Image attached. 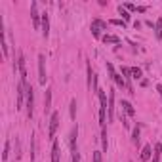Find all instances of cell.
<instances>
[{"label":"cell","mask_w":162,"mask_h":162,"mask_svg":"<svg viewBox=\"0 0 162 162\" xmlns=\"http://www.w3.org/2000/svg\"><path fill=\"white\" fill-rule=\"evenodd\" d=\"M141 130H139V126H133V130H132V143L133 145H139V139H141Z\"/></svg>","instance_id":"9a60e30c"},{"label":"cell","mask_w":162,"mask_h":162,"mask_svg":"<svg viewBox=\"0 0 162 162\" xmlns=\"http://www.w3.org/2000/svg\"><path fill=\"white\" fill-rule=\"evenodd\" d=\"M155 36L158 40H162V17H158L156 23H155Z\"/></svg>","instance_id":"e0dca14e"},{"label":"cell","mask_w":162,"mask_h":162,"mask_svg":"<svg viewBox=\"0 0 162 162\" xmlns=\"http://www.w3.org/2000/svg\"><path fill=\"white\" fill-rule=\"evenodd\" d=\"M34 160V135H31V162Z\"/></svg>","instance_id":"603a6c76"},{"label":"cell","mask_w":162,"mask_h":162,"mask_svg":"<svg viewBox=\"0 0 162 162\" xmlns=\"http://www.w3.org/2000/svg\"><path fill=\"white\" fill-rule=\"evenodd\" d=\"M153 156V149H151V145H145L143 147V151H141V155H139V160L141 162H147L149 158Z\"/></svg>","instance_id":"5bb4252c"},{"label":"cell","mask_w":162,"mask_h":162,"mask_svg":"<svg viewBox=\"0 0 162 162\" xmlns=\"http://www.w3.org/2000/svg\"><path fill=\"white\" fill-rule=\"evenodd\" d=\"M113 25H116V27H126V21H122V19H113Z\"/></svg>","instance_id":"cb8c5ba5"},{"label":"cell","mask_w":162,"mask_h":162,"mask_svg":"<svg viewBox=\"0 0 162 162\" xmlns=\"http://www.w3.org/2000/svg\"><path fill=\"white\" fill-rule=\"evenodd\" d=\"M141 69H137V67H132V78H135V80H139L141 78Z\"/></svg>","instance_id":"7402d4cb"},{"label":"cell","mask_w":162,"mask_h":162,"mask_svg":"<svg viewBox=\"0 0 162 162\" xmlns=\"http://www.w3.org/2000/svg\"><path fill=\"white\" fill-rule=\"evenodd\" d=\"M76 135H78V128L71 130V137H69V143H71V153H76Z\"/></svg>","instance_id":"7c38bea8"},{"label":"cell","mask_w":162,"mask_h":162,"mask_svg":"<svg viewBox=\"0 0 162 162\" xmlns=\"http://www.w3.org/2000/svg\"><path fill=\"white\" fill-rule=\"evenodd\" d=\"M31 17H32V27H34V29H40V27H42V17H40V14H38V4L36 2L31 4Z\"/></svg>","instance_id":"8992f818"},{"label":"cell","mask_w":162,"mask_h":162,"mask_svg":"<svg viewBox=\"0 0 162 162\" xmlns=\"http://www.w3.org/2000/svg\"><path fill=\"white\" fill-rule=\"evenodd\" d=\"M107 95H109V122H113L115 120V92L113 90H109L107 92Z\"/></svg>","instance_id":"ba28073f"},{"label":"cell","mask_w":162,"mask_h":162,"mask_svg":"<svg viewBox=\"0 0 162 162\" xmlns=\"http://www.w3.org/2000/svg\"><path fill=\"white\" fill-rule=\"evenodd\" d=\"M120 107H122V111L126 113L128 116H135V109H133V105L130 103V101H126V99H122V105H120Z\"/></svg>","instance_id":"4fadbf2b"},{"label":"cell","mask_w":162,"mask_h":162,"mask_svg":"<svg viewBox=\"0 0 162 162\" xmlns=\"http://www.w3.org/2000/svg\"><path fill=\"white\" fill-rule=\"evenodd\" d=\"M46 80H48V76H46V57L40 54L38 55V82L42 86H46Z\"/></svg>","instance_id":"277c9868"},{"label":"cell","mask_w":162,"mask_h":162,"mask_svg":"<svg viewBox=\"0 0 162 162\" xmlns=\"http://www.w3.org/2000/svg\"><path fill=\"white\" fill-rule=\"evenodd\" d=\"M94 162H103V160H101V153L99 151L94 153Z\"/></svg>","instance_id":"d4e9b609"},{"label":"cell","mask_w":162,"mask_h":162,"mask_svg":"<svg viewBox=\"0 0 162 162\" xmlns=\"http://www.w3.org/2000/svg\"><path fill=\"white\" fill-rule=\"evenodd\" d=\"M42 36L44 38L50 36V19H48V14H42Z\"/></svg>","instance_id":"8fae6325"},{"label":"cell","mask_w":162,"mask_h":162,"mask_svg":"<svg viewBox=\"0 0 162 162\" xmlns=\"http://www.w3.org/2000/svg\"><path fill=\"white\" fill-rule=\"evenodd\" d=\"M135 11H139V14H145V11H147V8H145V6H137Z\"/></svg>","instance_id":"4316f807"},{"label":"cell","mask_w":162,"mask_h":162,"mask_svg":"<svg viewBox=\"0 0 162 162\" xmlns=\"http://www.w3.org/2000/svg\"><path fill=\"white\" fill-rule=\"evenodd\" d=\"M50 111H52V90L48 88L46 95H44V115H50Z\"/></svg>","instance_id":"30bf717a"},{"label":"cell","mask_w":162,"mask_h":162,"mask_svg":"<svg viewBox=\"0 0 162 162\" xmlns=\"http://www.w3.org/2000/svg\"><path fill=\"white\" fill-rule=\"evenodd\" d=\"M15 156L19 158V139L17 137H15Z\"/></svg>","instance_id":"484cf974"},{"label":"cell","mask_w":162,"mask_h":162,"mask_svg":"<svg viewBox=\"0 0 162 162\" xmlns=\"http://www.w3.org/2000/svg\"><path fill=\"white\" fill-rule=\"evenodd\" d=\"M107 71H109V75H111V78L115 80V84L118 88H124L126 86V80H124V76H120L118 72L115 71V67H113V63H107Z\"/></svg>","instance_id":"5b68a950"},{"label":"cell","mask_w":162,"mask_h":162,"mask_svg":"<svg viewBox=\"0 0 162 162\" xmlns=\"http://www.w3.org/2000/svg\"><path fill=\"white\" fill-rule=\"evenodd\" d=\"M118 14L124 17V21H130V14H128V10L124 6H118Z\"/></svg>","instance_id":"44dd1931"},{"label":"cell","mask_w":162,"mask_h":162,"mask_svg":"<svg viewBox=\"0 0 162 162\" xmlns=\"http://www.w3.org/2000/svg\"><path fill=\"white\" fill-rule=\"evenodd\" d=\"M8 156H10V139H6V143H4V153H2V160H8Z\"/></svg>","instance_id":"ffe728a7"},{"label":"cell","mask_w":162,"mask_h":162,"mask_svg":"<svg viewBox=\"0 0 162 162\" xmlns=\"http://www.w3.org/2000/svg\"><path fill=\"white\" fill-rule=\"evenodd\" d=\"M97 95H99V124L101 128H105V122H107V111H109V95L105 94L103 90L97 92Z\"/></svg>","instance_id":"6da1fadb"},{"label":"cell","mask_w":162,"mask_h":162,"mask_svg":"<svg viewBox=\"0 0 162 162\" xmlns=\"http://www.w3.org/2000/svg\"><path fill=\"white\" fill-rule=\"evenodd\" d=\"M57 126H59V113L54 111L50 115V126H48V135H50V139L54 141L55 139V132H57Z\"/></svg>","instance_id":"3957f363"},{"label":"cell","mask_w":162,"mask_h":162,"mask_svg":"<svg viewBox=\"0 0 162 162\" xmlns=\"http://www.w3.org/2000/svg\"><path fill=\"white\" fill-rule=\"evenodd\" d=\"M72 162H80V156H78V151L72 153Z\"/></svg>","instance_id":"83f0119b"},{"label":"cell","mask_w":162,"mask_h":162,"mask_svg":"<svg viewBox=\"0 0 162 162\" xmlns=\"http://www.w3.org/2000/svg\"><path fill=\"white\" fill-rule=\"evenodd\" d=\"M25 109H27V116H29V118H32V113H34V90H32V86H31V84H27Z\"/></svg>","instance_id":"7a4b0ae2"},{"label":"cell","mask_w":162,"mask_h":162,"mask_svg":"<svg viewBox=\"0 0 162 162\" xmlns=\"http://www.w3.org/2000/svg\"><path fill=\"white\" fill-rule=\"evenodd\" d=\"M61 160V149H59V143L54 139L52 143V162H59Z\"/></svg>","instance_id":"9c48e42d"},{"label":"cell","mask_w":162,"mask_h":162,"mask_svg":"<svg viewBox=\"0 0 162 162\" xmlns=\"http://www.w3.org/2000/svg\"><path fill=\"white\" fill-rule=\"evenodd\" d=\"M101 40H103L105 44H120V38H118V36H115V34H105Z\"/></svg>","instance_id":"2e32d148"},{"label":"cell","mask_w":162,"mask_h":162,"mask_svg":"<svg viewBox=\"0 0 162 162\" xmlns=\"http://www.w3.org/2000/svg\"><path fill=\"white\" fill-rule=\"evenodd\" d=\"M160 155H162V145L156 143V145H155V153H153V158H155V162H160Z\"/></svg>","instance_id":"ac0fdd59"},{"label":"cell","mask_w":162,"mask_h":162,"mask_svg":"<svg viewBox=\"0 0 162 162\" xmlns=\"http://www.w3.org/2000/svg\"><path fill=\"white\" fill-rule=\"evenodd\" d=\"M92 34L95 36V38H103V36H101V31L103 29H107V23L105 21H101V19H94V21H92Z\"/></svg>","instance_id":"52a82bcc"},{"label":"cell","mask_w":162,"mask_h":162,"mask_svg":"<svg viewBox=\"0 0 162 162\" xmlns=\"http://www.w3.org/2000/svg\"><path fill=\"white\" fill-rule=\"evenodd\" d=\"M156 92H158V94L162 95V84H158V86H156Z\"/></svg>","instance_id":"f1b7e54d"},{"label":"cell","mask_w":162,"mask_h":162,"mask_svg":"<svg viewBox=\"0 0 162 162\" xmlns=\"http://www.w3.org/2000/svg\"><path fill=\"white\" fill-rule=\"evenodd\" d=\"M69 111H71V120L76 118V99H71V107H69Z\"/></svg>","instance_id":"d6986e66"}]
</instances>
